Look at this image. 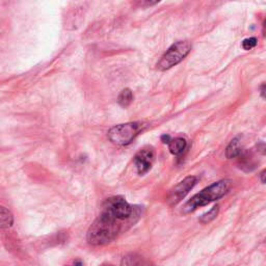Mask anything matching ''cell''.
Returning a JSON list of instances; mask_svg holds the SVG:
<instances>
[{
    "label": "cell",
    "mask_w": 266,
    "mask_h": 266,
    "mask_svg": "<svg viewBox=\"0 0 266 266\" xmlns=\"http://www.w3.org/2000/svg\"><path fill=\"white\" fill-rule=\"evenodd\" d=\"M134 223V222L119 218L117 214L103 205L99 217L90 224L88 231V241L91 245L108 244Z\"/></svg>",
    "instance_id": "cell-1"
},
{
    "label": "cell",
    "mask_w": 266,
    "mask_h": 266,
    "mask_svg": "<svg viewBox=\"0 0 266 266\" xmlns=\"http://www.w3.org/2000/svg\"><path fill=\"white\" fill-rule=\"evenodd\" d=\"M231 187V181L230 180H221L219 182L213 183L212 185L203 189L199 193L194 194V196L187 201L182 208L183 213H190L196 210L199 207L205 206L207 204L217 201L222 198L226 194Z\"/></svg>",
    "instance_id": "cell-2"
},
{
    "label": "cell",
    "mask_w": 266,
    "mask_h": 266,
    "mask_svg": "<svg viewBox=\"0 0 266 266\" xmlns=\"http://www.w3.org/2000/svg\"><path fill=\"white\" fill-rule=\"evenodd\" d=\"M147 128V125L140 122H130L112 127L108 131V138L112 144L118 146H127L138 134Z\"/></svg>",
    "instance_id": "cell-3"
},
{
    "label": "cell",
    "mask_w": 266,
    "mask_h": 266,
    "mask_svg": "<svg viewBox=\"0 0 266 266\" xmlns=\"http://www.w3.org/2000/svg\"><path fill=\"white\" fill-rule=\"evenodd\" d=\"M190 50L191 44L188 41H179V42L173 44L158 61L157 69L160 71H166L180 64L188 55Z\"/></svg>",
    "instance_id": "cell-4"
},
{
    "label": "cell",
    "mask_w": 266,
    "mask_h": 266,
    "mask_svg": "<svg viewBox=\"0 0 266 266\" xmlns=\"http://www.w3.org/2000/svg\"><path fill=\"white\" fill-rule=\"evenodd\" d=\"M198 178L194 176L186 177L181 182H179L177 185L174 187L168 196V203L171 206L177 205L179 202H181L184 198L186 197V194L193 188V186L197 184Z\"/></svg>",
    "instance_id": "cell-5"
},
{
    "label": "cell",
    "mask_w": 266,
    "mask_h": 266,
    "mask_svg": "<svg viewBox=\"0 0 266 266\" xmlns=\"http://www.w3.org/2000/svg\"><path fill=\"white\" fill-rule=\"evenodd\" d=\"M154 159H155V152L152 147L142 148L136 153L133 161H134L137 173L140 176L145 175V174H147L151 170Z\"/></svg>",
    "instance_id": "cell-6"
},
{
    "label": "cell",
    "mask_w": 266,
    "mask_h": 266,
    "mask_svg": "<svg viewBox=\"0 0 266 266\" xmlns=\"http://www.w3.org/2000/svg\"><path fill=\"white\" fill-rule=\"evenodd\" d=\"M122 266H154V265L147 259L142 258L141 256L131 254L124 257L122 262Z\"/></svg>",
    "instance_id": "cell-7"
},
{
    "label": "cell",
    "mask_w": 266,
    "mask_h": 266,
    "mask_svg": "<svg viewBox=\"0 0 266 266\" xmlns=\"http://www.w3.org/2000/svg\"><path fill=\"white\" fill-rule=\"evenodd\" d=\"M187 147V141L185 138L183 137H176V138H172L169 144V149L170 152L173 155H180L182 153L185 151Z\"/></svg>",
    "instance_id": "cell-8"
},
{
    "label": "cell",
    "mask_w": 266,
    "mask_h": 266,
    "mask_svg": "<svg viewBox=\"0 0 266 266\" xmlns=\"http://www.w3.org/2000/svg\"><path fill=\"white\" fill-rule=\"evenodd\" d=\"M242 153V147L240 145V141L238 138H234L230 141V144L226 150V156L228 159L239 157Z\"/></svg>",
    "instance_id": "cell-9"
},
{
    "label": "cell",
    "mask_w": 266,
    "mask_h": 266,
    "mask_svg": "<svg viewBox=\"0 0 266 266\" xmlns=\"http://www.w3.org/2000/svg\"><path fill=\"white\" fill-rule=\"evenodd\" d=\"M14 222V218L11 211L4 208L3 206H0V228L6 229L9 228Z\"/></svg>",
    "instance_id": "cell-10"
},
{
    "label": "cell",
    "mask_w": 266,
    "mask_h": 266,
    "mask_svg": "<svg viewBox=\"0 0 266 266\" xmlns=\"http://www.w3.org/2000/svg\"><path fill=\"white\" fill-rule=\"evenodd\" d=\"M133 101V94L131 89H123L121 91V94L119 95V99H118V102L119 104L122 106V107H128Z\"/></svg>",
    "instance_id": "cell-11"
},
{
    "label": "cell",
    "mask_w": 266,
    "mask_h": 266,
    "mask_svg": "<svg viewBox=\"0 0 266 266\" xmlns=\"http://www.w3.org/2000/svg\"><path fill=\"white\" fill-rule=\"evenodd\" d=\"M219 211H220V207H219V205L212 207V209L209 210L207 213L203 214V216H202L201 219H200V222H201L202 223H208V222H210L211 221H213L214 219H216V218L218 217Z\"/></svg>",
    "instance_id": "cell-12"
},
{
    "label": "cell",
    "mask_w": 266,
    "mask_h": 266,
    "mask_svg": "<svg viewBox=\"0 0 266 266\" xmlns=\"http://www.w3.org/2000/svg\"><path fill=\"white\" fill-rule=\"evenodd\" d=\"M256 45H257V39L256 38H250L245 39L242 42V48L244 50H251L253 49Z\"/></svg>",
    "instance_id": "cell-13"
},
{
    "label": "cell",
    "mask_w": 266,
    "mask_h": 266,
    "mask_svg": "<svg viewBox=\"0 0 266 266\" xmlns=\"http://www.w3.org/2000/svg\"><path fill=\"white\" fill-rule=\"evenodd\" d=\"M172 140V137L169 135V134H165L161 136V141L163 142V144H170V141Z\"/></svg>",
    "instance_id": "cell-14"
},
{
    "label": "cell",
    "mask_w": 266,
    "mask_h": 266,
    "mask_svg": "<svg viewBox=\"0 0 266 266\" xmlns=\"http://www.w3.org/2000/svg\"><path fill=\"white\" fill-rule=\"evenodd\" d=\"M68 266H84V262L78 259V260L73 261V263H72V264H71V265H68Z\"/></svg>",
    "instance_id": "cell-15"
},
{
    "label": "cell",
    "mask_w": 266,
    "mask_h": 266,
    "mask_svg": "<svg viewBox=\"0 0 266 266\" xmlns=\"http://www.w3.org/2000/svg\"><path fill=\"white\" fill-rule=\"evenodd\" d=\"M261 182L262 183H265V170H263L262 171V173H261Z\"/></svg>",
    "instance_id": "cell-16"
},
{
    "label": "cell",
    "mask_w": 266,
    "mask_h": 266,
    "mask_svg": "<svg viewBox=\"0 0 266 266\" xmlns=\"http://www.w3.org/2000/svg\"><path fill=\"white\" fill-rule=\"evenodd\" d=\"M264 94H265V84H263L261 86V96L264 98Z\"/></svg>",
    "instance_id": "cell-17"
}]
</instances>
